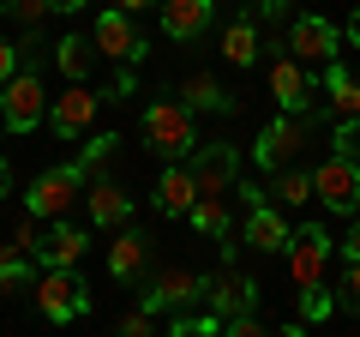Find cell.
Here are the masks:
<instances>
[{"instance_id":"obj_1","label":"cell","mask_w":360,"mask_h":337,"mask_svg":"<svg viewBox=\"0 0 360 337\" xmlns=\"http://www.w3.org/2000/svg\"><path fill=\"white\" fill-rule=\"evenodd\" d=\"M144 145H150L156 157H186L198 151V121H193V103L186 97H156L150 109H144Z\"/></svg>"},{"instance_id":"obj_2","label":"cell","mask_w":360,"mask_h":337,"mask_svg":"<svg viewBox=\"0 0 360 337\" xmlns=\"http://www.w3.org/2000/svg\"><path fill=\"white\" fill-rule=\"evenodd\" d=\"M42 121H49V85H42V66L25 61L0 85V127L6 133H37Z\"/></svg>"},{"instance_id":"obj_3","label":"cell","mask_w":360,"mask_h":337,"mask_svg":"<svg viewBox=\"0 0 360 337\" xmlns=\"http://www.w3.org/2000/svg\"><path fill=\"white\" fill-rule=\"evenodd\" d=\"M30 295H37V313L54 319V325H72V319L90 313V289H84V277H78V265H42V277H37Z\"/></svg>"},{"instance_id":"obj_4","label":"cell","mask_w":360,"mask_h":337,"mask_svg":"<svg viewBox=\"0 0 360 337\" xmlns=\"http://www.w3.org/2000/svg\"><path fill=\"white\" fill-rule=\"evenodd\" d=\"M84 175H90V163L78 157V163H60V168H42L37 181H30V193H25V211H37V217H66V211L84 199Z\"/></svg>"},{"instance_id":"obj_5","label":"cell","mask_w":360,"mask_h":337,"mask_svg":"<svg viewBox=\"0 0 360 337\" xmlns=\"http://www.w3.org/2000/svg\"><path fill=\"white\" fill-rule=\"evenodd\" d=\"M312 199H319L330 217H354L360 211V163L354 157H324L319 168H312Z\"/></svg>"},{"instance_id":"obj_6","label":"cell","mask_w":360,"mask_h":337,"mask_svg":"<svg viewBox=\"0 0 360 337\" xmlns=\"http://www.w3.org/2000/svg\"><path fill=\"white\" fill-rule=\"evenodd\" d=\"M90 42H96V54H108V61H120V66H132V61L144 54V37H139V25H132L127 6H103V13H96V30H90Z\"/></svg>"},{"instance_id":"obj_7","label":"cell","mask_w":360,"mask_h":337,"mask_svg":"<svg viewBox=\"0 0 360 337\" xmlns=\"http://www.w3.org/2000/svg\"><path fill=\"white\" fill-rule=\"evenodd\" d=\"M336 49H342V30H336L330 18L300 13L295 25H288V54H295V61H307V66H330Z\"/></svg>"},{"instance_id":"obj_8","label":"cell","mask_w":360,"mask_h":337,"mask_svg":"<svg viewBox=\"0 0 360 337\" xmlns=\"http://www.w3.org/2000/svg\"><path fill=\"white\" fill-rule=\"evenodd\" d=\"M336 253V241L319 229V223H307V229L288 241V277H295V289H319L324 283V259Z\"/></svg>"},{"instance_id":"obj_9","label":"cell","mask_w":360,"mask_h":337,"mask_svg":"<svg viewBox=\"0 0 360 337\" xmlns=\"http://www.w3.org/2000/svg\"><path fill=\"white\" fill-rule=\"evenodd\" d=\"M193 301H205V277L186 271V265L156 271L150 289H144V307H150V313H174V307H193Z\"/></svg>"},{"instance_id":"obj_10","label":"cell","mask_w":360,"mask_h":337,"mask_svg":"<svg viewBox=\"0 0 360 337\" xmlns=\"http://www.w3.org/2000/svg\"><path fill=\"white\" fill-rule=\"evenodd\" d=\"M300 145H307V115H288L283 109V121H270L264 133H258V168H288L300 157Z\"/></svg>"},{"instance_id":"obj_11","label":"cell","mask_w":360,"mask_h":337,"mask_svg":"<svg viewBox=\"0 0 360 337\" xmlns=\"http://www.w3.org/2000/svg\"><path fill=\"white\" fill-rule=\"evenodd\" d=\"M96 109H103V97L90 91V85L60 91V103H49V127H54V139H84L90 121H96Z\"/></svg>"},{"instance_id":"obj_12","label":"cell","mask_w":360,"mask_h":337,"mask_svg":"<svg viewBox=\"0 0 360 337\" xmlns=\"http://www.w3.org/2000/svg\"><path fill=\"white\" fill-rule=\"evenodd\" d=\"M193 175H198V193H210V199H229V187H234V175H240V151L234 145H205V151H193Z\"/></svg>"},{"instance_id":"obj_13","label":"cell","mask_w":360,"mask_h":337,"mask_svg":"<svg viewBox=\"0 0 360 337\" xmlns=\"http://www.w3.org/2000/svg\"><path fill=\"white\" fill-rule=\"evenodd\" d=\"M156 18H162V37L168 42H193V37H205V30H210L217 0H162Z\"/></svg>"},{"instance_id":"obj_14","label":"cell","mask_w":360,"mask_h":337,"mask_svg":"<svg viewBox=\"0 0 360 337\" xmlns=\"http://www.w3.org/2000/svg\"><path fill=\"white\" fill-rule=\"evenodd\" d=\"M270 97H276L288 115H307V109H312V78H307V61H295V54H276V61H270Z\"/></svg>"},{"instance_id":"obj_15","label":"cell","mask_w":360,"mask_h":337,"mask_svg":"<svg viewBox=\"0 0 360 337\" xmlns=\"http://www.w3.org/2000/svg\"><path fill=\"white\" fill-rule=\"evenodd\" d=\"M288 241H295V235H288L283 211H270L264 193H258L252 205H246V247H252V253H288Z\"/></svg>"},{"instance_id":"obj_16","label":"cell","mask_w":360,"mask_h":337,"mask_svg":"<svg viewBox=\"0 0 360 337\" xmlns=\"http://www.w3.org/2000/svg\"><path fill=\"white\" fill-rule=\"evenodd\" d=\"M193 205H198V175L180 168V163H168L162 175H156V211H162V217H193Z\"/></svg>"},{"instance_id":"obj_17","label":"cell","mask_w":360,"mask_h":337,"mask_svg":"<svg viewBox=\"0 0 360 337\" xmlns=\"http://www.w3.org/2000/svg\"><path fill=\"white\" fill-rule=\"evenodd\" d=\"M205 307L210 313H240V307H258V283H246V277H234V271H210L205 277Z\"/></svg>"},{"instance_id":"obj_18","label":"cell","mask_w":360,"mask_h":337,"mask_svg":"<svg viewBox=\"0 0 360 337\" xmlns=\"http://www.w3.org/2000/svg\"><path fill=\"white\" fill-rule=\"evenodd\" d=\"M84 205H90V223H96V229H120V223L132 217V199H127V187H115V181H96V187H84Z\"/></svg>"},{"instance_id":"obj_19","label":"cell","mask_w":360,"mask_h":337,"mask_svg":"<svg viewBox=\"0 0 360 337\" xmlns=\"http://www.w3.org/2000/svg\"><path fill=\"white\" fill-rule=\"evenodd\" d=\"M84 247H90L84 229H72V223L54 217V229L42 235V247H37V259H42V265H78V259H84Z\"/></svg>"},{"instance_id":"obj_20","label":"cell","mask_w":360,"mask_h":337,"mask_svg":"<svg viewBox=\"0 0 360 337\" xmlns=\"http://www.w3.org/2000/svg\"><path fill=\"white\" fill-rule=\"evenodd\" d=\"M139 271H144V235L120 229L115 241H108V277H115V283H139Z\"/></svg>"},{"instance_id":"obj_21","label":"cell","mask_w":360,"mask_h":337,"mask_svg":"<svg viewBox=\"0 0 360 337\" xmlns=\"http://www.w3.org/2000/svg\"><path fill=\"white\" fill-rule=\"evenodd\" d=\"M258 54H264V42H258L252 13H246V18H234V25L222 30V61H229V66H252Z\"/></svg>"},{"instance_id":"obj_22","label":"cell","mask_w":360,"mask_h":337,"mask_svg":"<svg viewBox=\"0 0 360 337\" xmlns=\"http://www.w3.org/2000/svg\"><path fill=\"white\" fill-rule=\"evenodd\" d=\"M324 91H330V109H336V121H348V115H360V78L354 73H342V66H324Z\"/></svg>"},{"instance_id":"obj_23","label":"cell","mask_w":360,"mask_h":337,"mask_svg":"<svg viewBox=\"0 0 360 337\" xmlns=\"http://www.w3.org/2000/svg\"><path fill=\"white\" fill-rule=\"evenodd\" d=\"M90 54H96V42H90V37H60V42H54V66H60L72 85H84V78H90Z\"/></svg>"},{"instance_id":"obj_24","label":"cell","mask_w":360,"mask_h":337,"mask_svg":"<svg viewBox=\"0 0 360 337\" xmlns=\"http://www.w3.org/2000/svg\"><path fill=\"white\" fill-rule=\"evenodd\" d=\"M180 97H186L193 109H210V115H229V109H234V97L222 91V85H217L210 73H193L186 85H180Z\"/></svg>"},{"instance_id":"obj_25","label":"cell","mask_w":360,"mask_h":337,"mask_svg":"<svg viewBox=\"0 0 360 337\" xmlns=\"http://www.w3.org/2000/svg\"><path fill=\"white\" fill-rule=\"evenodd\" d=\"M193 229L210 235V241H229V199L198 193V205H193Z\"/></svg>"},{"instance_id":"obj_26","label":"cell","mask_w":360,"mask_h":337,"mask_svg":"<svg viewBox=\"0 0 360 337\" xmlns=\"http://www.w3.org/2000/svg\"><path fill=\"white\" fill-rule=\"evenodd\" d=\"M18 289H37V277L18 247H0V295H18Z\"/></svg>"},{"instance_id":"obj_27","label":"cell","mask_w":360,"mask_h":337,"mask_svg":"<svg viewBox=\"0 0 360 337\" xmlns=\"http://www.w3.org/2000/svg\"><path fill=\"white\" fill-rule=\"evenodd\" d=\"M276 199L300 211L312 199V175H307V168H276Z\"/></svg>"},{"instance_id":"obj_28","label":"cell","mask_w":360,"mask_h":337,"mask_svg":"<svg viewBox=\"0 0 360 337\" xmlns=\"http://www.w3.org/2000/svg\"><path fill=\"white\" fill-rule=\"evenodd\" d=\"M168 331H174V337H198V331H205V337H210V331H222V313H210V307H205V313H174Z\"/></svg>"},{"instance_id":"obj_29","label":"cell","mask_w":360,"mask_h":337,"mask_svg":"<svg viewBox=\"0 0 360 337\" xmlns=\"http://www.w3.org/2000/svg\"><path fill=\"white\" fill-rule=\"evenodd\" d=\"M6 13H13V18H18V25H25V30H37L42 18L54 13V0H6Z\"/></svg>"},{"instance_id":"obj_30","label":"cell","mask_w":360,"mask_h":337,"mask_svg":"<svg viewBox=\"0 0 360 337\" xmlns=\"http://www.w3.org/2000/svg\"><path fill=\"white\" fill-rule=\"evenodd\" d=\"M336 307H348V313H360V259H348V271H342V283H336Z\"/></svg>"},{"instance_id":"obj_31","label":"cell","mask_w":360,"mask_h":337,"mask_svg":"<svg viewBox=\"0 0 360 337\" xmlns=\"http://www.w3.org/2000/svg\"><path fill=\"white\" fill-rule=\"evenodd\" d=\"M336 151H342V157H354V163H360V115L336 121Z\"/></svg>"},{"instance_id":"obj_32","label":"cell","mask_w":360,"mask_h":337,"mask_svg":"<svg viewBox=\"0 0 360 337\" xmlns=\"http://www.w3.org/2000/svg\"><path fill=\"white\" fill-rule=\"evenodd\" d=\"M37 223H42L37 211H25V223H13V247H18V253H37V247H42L37 241Z\"/></svg>"},{"instance_id":"obj_33","label":"cell","mask_w":360,"mask_h":337,"mask_svg":"<svg viewBox=\"0 0 360 337\" xmlns=\"http://www.w3.org/2000/svg\"><path fill=\"white\" fill-rule=\"evenodd\" d=\"M115 151H120V139H115V133H96V139L84 145V163L96 168V163H108V157H115Z\"/></svg>"},{"instance_id":"obj_34","label":"cell","mask_w":360,"mask_h":337,"mask_svg":"<svg viewBox=\"0 0 360 337\" xmlns=\"http://www.w3.org/2000/svg\"><path fill=\"white\" fill-rule=\"evenodd\" d=\"M115 331H127V337H150V331H156V313H150V307H139V313H127Z\"/></svg>"},{"instance_id":"obj_35","label":"cell","mask_w":360,"mask_h":337,"mask_svg":"<svg viewBox=\"0 0 360 337\" xmlns=\"http://www.w3.org/2000/svg\"><path fill=\"white\" fill-rule=\"evenodd\" d=\"M300 295H307V319H330V307H336V301L324 295V283H319V289H300Z\"/></svg>"},{"instance_id":"obj_36","label":"cell","mask_w":360,"mask_h":337,"mask_svg":"<svg viewBox=\"0 0 360 337\" xmlns=\"http://www.w3.org/2000/svg\"><path fill=\"white\" fill-rule=\"evenodd\" d=\"M336 253H342V265H348V259H360V211L348 217V235L336 241Z\"/></svg>"},{"instance_id":"obj_37","label":"cell","mask_w":360,"mask_h":337,"mask_svg":"<svg viewBox=\"0 0 360 337\" xmlns=\"http://www.w3.org/2000/svg\"><path fill=\"white\" fill-rule=\"evenodd\" d=\"M18 54H25V49H13V42L0 37V85H6V78H13L18 66H25V61H18Z\"/></svg>"},{"instance_id":"obj_38","label":"cell","mask_w":360,"mask_h":337,"mask_svg":"<svg viewBox=\"0 0 360 337\" xmlns=\"http://www.w3.org/2000/svg\"><path fill=\"white\" fill-rule=\"evenodd\" d=\"M115 6H127V13H144V6H162V0H115Z\"/></svg>"},{"instance_id":"obj_39","label":"cell","mask_w":360,"mask_h":337,"mask_svg":"<svg viewBox=\"0 0 360 337\" xmlns=\"http://www.w3.org/2000/svg\"><path fill=\"white\" fill-rule=\"evenodd\" d=\"M6 187H13V168H6V157H0V199H6Z\"/></svg>"},{"instance_id":"obj_40","label":"cell","mask_w":360,"mask_h":337,"mask_svg":"<svg viewBox=\"0 0 360 337\" xmlns=\"http://www.w3.org/2000/svg\"><path fill=\"white\" fill-rule=\"evenodd\" d=\"M78 6H84V0H54V13H78Z\"/></svg>"},{"instance_id":"obj_41","label":"cell","mask_w":360,"mask_h":337,"mask_svg":"<svg viewBox=\"0 0 360 337\" xmlns=\"http://www.w3.org/2000/svg\"><path fill=\"white\" fill-rule=\"evenodd\" d=\"M348 37H354V42H360V18H348Z\"/></svg>"},{"instance_id":"obj_42","label":"cell","mask_w":360,"mask_h":337,"mask_svg":"<svg viewBox=\"0 0 360 337\" xmlns=\"http://www.w3.org/2000/svg\"><path fill=\"white\" fill-rule=\"evenodd\" d=\"M0 13H6V0H0Z\"/></svg>"}]
</instances>
